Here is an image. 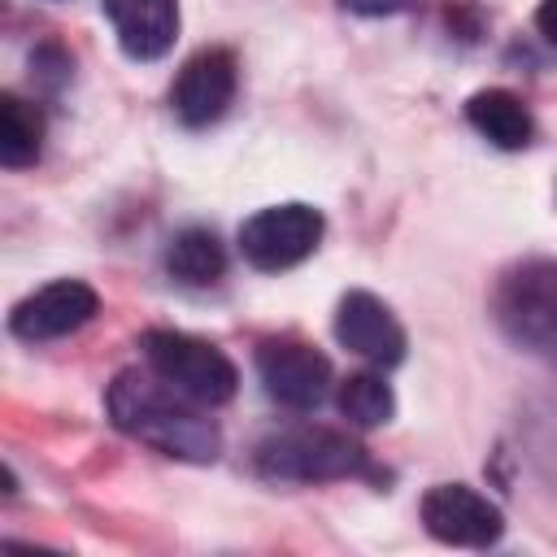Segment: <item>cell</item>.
Instances as JSON below:
<instances>
[{
    "mask_svg": "<svg viewBox=\"0 0 557 557\" xmlns=\"http://www.w3.org/2000/svg\"><path fill=\"white\" fill-rule=\"evenodd\" d=\"M109 418L117 431H126L139 444H152L165 457L178 461H213L222 453V431L213 418H205L191 396L170 387L157 370H126L113 379L109 396Z\"/></svg>",
    "mask_w": 557,
    "mask_h": 557,
    "instance_id": "1",
    "label": "cell"
},
{
    "mask_svg": "<svg viewBox=\"0 0 557 557\" xmlns=\"http://www.w3.org/2000/svg\"><path fill=\"white\" fill-rule=\"evenodd\" d=\"M257 470L265 479H287V483H331V479L366 474L370 457L344 431L292 426V431H274L257 444Z\"/></svg>",
    "mask_w": 557,
    "mask_h": 557,
    "instance_id": "2",
    "label": "cell"
},
{
    "mask_svg": "<svg viewBox=\"0 0 557 557\" xmlns=\"http://www.w3.org/2000/svg\"><path fill=\"white\" fill-rule=\"evenodd\" d=\"M144 348V361L148 370H157L170 387H178L183 396H191L196 405L213 409V405H226L239 387V370L231 366V357L196 335H183V331H144L139 339Z\"/></svg>",
    "mask_w": 557,
    "mask_h": 557,
    "instance_id": "3",
    "label": "cell"
},
{
    "mask_svg": "<svg viewBox=\"0 0 557 557\" xmlns=\"http://www.w3.org/2000/svg\"><path fill=\"white\" fill-rule=\"evenodd\" d=\"M322 239V213L313 205H270L239 226V252L257 270H292Z\"/></svg>",
    "mask_w": 557,
    "mask_h": 557,
    "instance_id": "4",
    "label": "cell"
},
{
    "mask_svg": "<svg viewBox=\"0 0 557 557\" xmlns=\"http://www.w3.org/2000/svg\"><path fill=\"white\" fill-rule=\"evenodd\" d=\"M257 374L270 400L283 409H318L331 392V361L305 339H265L257 348Z\"/></svg>",
    "mask_w": 557,
    "mask_h": 557,
    "instance_id": "5",
    "label": "cell"
},
{
    "mask_svg": "<svg viewBox=\"0 0 557 557\" xmlns=\"http://www.w3.org/2000/svg\"><path fill=\"white\" fill-rule=\"evenodd\" d=\"M422 527L440 544H457V548H487L505 535L500 509L466 483H435L422 496Z\"/></svg>",
    "mask_w": 557,
    "mask_h": 557,
    "instance_id": "6",
    "label": "cell"
},
{
    "mask_svg": "<svg viewBox=\"0 0 557 557\" xmlns=\"http://www.w3.org/2000/svg\"><path fill=\"white\" fill-rule=\"evenodd\" d=\"M96 309H100V296L83 278H57L13 305L9 331L17 339H61V335L87 326L96 318Z\"/></svg>",
    "mask_w": 557,
    "mask_h": 557,
    "instance_id": "7",
    "label": "cell"
},
{
    "mask_svg": "<svg viewBox=\"0 0 557 557\" xmlns=\"http://www.w3.org/2000/svg\"><path fill=\"white\" fill-rule=\"evenodd\" d=\"M235 100V57L226 48H200L174 78L170 104L183 126H209Z\"/></svg>",
    "mask_w": 557,
    "mask_h": 557,
    "instance_id": "8",
    "label": "cell"
},
{
    "mask_svg": "<svg viewBox=\"0 0 557 557\" xmlns=\"http://www.w3.org/2000/svg\"><path fill=\"white\" fill-rule=\"evenodd\" d=\"M335 339L370 366H396L405 357V331L374 292H344L335 309Z\"/></svg>",
    "mask_w": 557,
    "mask_h": 557,
    "instance_id": "9",
    "label": "cell"
},
{
    "mask_svg": "<svg viewBox=\"0 0 557 557\" xmlns=\"http://www.w3.org/2000/svg\"><path fill=\"white\" fill-rule=\"evenodd\" d=\"M104 17L135 61H157L178 39V0H104Z\"/></svg>",
    "mask_w": 557,
    "mask_h": 557,
    "instance_id": "10",
    "label": "cell"
},
{
    "mask_svg": "<svg viewBox=\"0 0 557 557\" xmlns=\"http://www.w3.org/2000/svg\"><path fill=\"white\" fill-rule=\"evenodd\" d=\"M500 313L522 339H548L557 331V265H527L513 274Z\"/></svg>",
    "mask_w": 557,
    "mask_h": 557,
    "instance_id": "11",
    "label": "cell"
},
{
    "mask_svg": "<svg viewBox=\"0 0 557 557\" xmlns=\"http://www.w3.org/2000/svg\"><path fill=\"white\" fill-rule=\"evenodd\" d=\"M466 117H470V126H474L487 144H496V148H505V152L527 148L531 135H535L531 109H527L513 91H505V87L474 91V96L466 100Z\"/></svg>",
    "mask_w": 557,
    "mask_h": 557,
    "instance_id": "12",
    "label": "cell"
},
{
    "mask_svg": "<svg viewBox=\"0 0 557 557\" xmlns=\"http://www.w3.org/2000/svg\"><path fill=\"white\" fill-rule=\"evenodd\" d=\"M165 270H170L178 283H187V287H213V283L222 278V270H226V252H222V244H218L213 231L187 226V231H178V235L170 239V248H165Z\"/></svg>",
    "mask_w": 557,
    "mask_h": 557,
    "instance_id": "13",
    "label": "cell"
},
{
    "mask_svg": "<svg viewBox=\"0 0 557 557\" xmlns=\"http://www.w3.org/2000/svg\"><path fill=\"white\" fill-rule=\"evenodd\" d=\"M39 148H44V113L30 100L4 91L0 96V165L26 170L39 161Z\"/></svg>",
    "mask_w": 557,
    "mask_h": 557,
    "instance_id": "14",
    "label": "cell"
},
{
    "mask_svg": "<svg viewBox=\"0 0 557 557\" xmlns=\"http://www.w3.org/2000/svg\"><path fill=\"white\" fill-rule=\"evenodd\" d=\"M339 413L352 422V426H387L392 413H396V396H392V383H383V374H348L339 383Z\"/></svg>",
    "mask_w": 557,
    "mask_h": 557,
    "instance_id": "15",
    "label": "cell"
},
{
    "mask_svg": "<svg viewBox=\"0 0 557 557\" xmlns=\"http://www.w3.org/2000/svg\"><path fill=\"white\" fill-rule=\"evenodd\" d=\"M344 9H352V13H366V17H383V13H396V9H405L409 0H339Z\"/></svg>",
    "mask_w": 557,
    "mask_h": 557,
    "instance_id": "16",
    "label": "cell"
},
{
    "mask_svg": "<svg viewBox=\"0 0 557 557\" xmlns=\"http://www.w3.org/2000/svg\"><path fill=\"white\" fill-rule=\"evenodd\" d=\"M535 26H540V35L557 48V0H540V9H535Z\"/></svg>",
    "mask_w": 557,
    "mask_h": 557,
    "instance_id": "17",
    "label": "cell"
}]
</instances>
